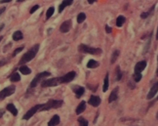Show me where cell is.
<instances>
[{
	"instance_id": "ac0fdd59",
	"label": "cell",
	"mask_w": 158,
	"mask_h": 126,
	"mask_svg": "<svg viewBox=\"0 0 158 126\" xmlns=\"http://www.w3.org/2000/svg\"><path fill=\"white\" fill-rule=\"evenodd\" d=\"M154 9H155V4H153V5L151 6V8H150L149 10L147 11V12H143V13L141 14V19H147V18H148V17H149L153 13Z\"/></svg>"
},
{
	"instance_id": "83f0119b",
	"label": "cell",
	"mask_w": 158,
	"mask_h": 126,
	"mask_svg": "<svg viewBox=\"0 0 158 126\" xmlns=\"http://www.w3.org/2000/svg\"><path fill=\"white\" fill-rule=\"evenodd\" d=\"M85 20H86V15H85L84 13L78 14V16H77V23H83Z\"/></svg>"
},
{
	"instance_id": "d6986e66",
	"label": "cell",
	"mask_w": 158,
	"mask_h": 126,
	"mask_svg": "<svg viewBox=\"0 0 158 126\" xmlns=\"http://www.w3.org/2000/svg\"><path fill=\"white\" fill-rule=\"evenodd\" d=\"M7 110H8L10 113H12L13 115H18V110H17V108H16L15 106H14V104H8L7 105Z\"/></svg>"
},
{
	"instance_id": "7c38bea8",
	"label": "cell",
	"mask_w": 158,
	"mask_h": 126,
	"mask_svg": "<svg viewBox=\"0 0 158 126\" xmlns=\"http://www.w3.org/2000/svg\"><path fill=\"white\" fill-rule=\"evenodd\" d=\"M118 91H119V87H115L112 90V92L110 93L109 98H108V103H112V102L116 101L118 99Z\"/></svg>"
},
{
	"instance_id": "7dc6e473",
	"label": "cell",
	"mask_w": 158,
	"mask_h": 126,
	"mask_svg": "<svg viewBox=\"0 0 158 126\" xmlns=\"http://www.w3.org/2000/svg\"><path fill=\"white\" fill-rule=\"evenodd\" d=\"M157 100H158V97H157Z\"/></svg>"
},
{
	"instance_id": "d4e9b609",
	"label": "cell",
	"mask_w": 158,
	"mask_h": 126,
	"mask_svg": "<svg viewBox=\"0 0 158 126\" xmlns=\"http://www.w3.org/2000/svg\"><path fill=\"white\" fill-rule=\"evenodd\" d=\"M121 78H122L121 70H120V66H117L116 68H115V79H116L117 81H119V80H121Z\"/></svg>"
},
{
	"instance_id": "f35d334b",
	"label": "cell",
	"mask_w": 158,
	"mask_h": 126,
	"mask_svg": "<svg viewBox=\"0 0 158 126\" xmlns=\"http://www.w3.org/2000/svg\"><path fill=\"white\" fill-rule=\"evenodd\" d=\"M3 115H4V111H0V118H1L2 116H3Z\"/></svg>"
},
{
	"instance_id": "ba28073f",
	"label": "cell",
	"mask_w": 158,
	"mask_h": 126,
	"mask_svg": "<svg viewBox=\"0 0 158 126\" xmlns=\"http://www.w3.org/2000/svg\"><path fill=\"white\" fill-rule=\"evenodd\" d=\"M76 76V72L75 71H69L65 75H63V77H61V83H68L71 80L74 79V77Z\"/></svg>"
},
{
	"instance_id": "cb8c5ba5",
	"label": "cell",
	"mask_w": 158,
	"mask_h": 126,
	"mask_svg": "<svg viewBox=\"0 0 158 126\" xmlns=\"http://www.w3.org/2000/svg\"><path fill=\"white\" fill-rule=\"evenodd\" d=\"M99 62H97L95 60H90L87 63V68H98L99 66Z\"/></svg>"
},
{
	"instance_id": "5bb4252c",
	"label": "cell",
	"mask_w": 158,
	"mask_h": 126,
	"mask_svg": "<svg viewBox=\"0 0 158 126\" xmlns=\"http://www.w3.org/2000/svg\"><path fill=\"white\" fill-rule=\"evenodd\" d=\"M72 90H73V92L75 93V95H76V98H80L85 92L84 87H82V86H74L72 88Z\"/></svg>"
},
{
	"instance_id": "7a4b0ae2",
	"label": "cell",
	"mask_w": 158,
	"mask_h": 126,
	"mask_svg": "<svg viewBox=\"0 0 158 126\" xmlns=\"http://www.w3.org/2000/svg\"><path fill=\"white\" fill-rule=\"evenodd\" d=\"M63 102L61 101V100H49L46 104L42 105V108L40 111H48L51 110V109H58L61 108L63 106Z\"/></svg>"
},
{
	"instance_id": "b9f144b4",
	"label": "cell",
	"mask_w": 158,
	"mask_h": 126,
	"mask_svg": "<svg viewBox=\"0 0 158 126\" xmlns=\"http://www.w3.org/2000/svg\"><path fill=\"white\" fill-rule=\"evenodd\" d=\"M156 75L158 76V68H157V70H156Z\"/></svg>"
},
{
	"instance_id": "484cf974",
	"label": "cell",
	"mask_w": 158,
	"mask_h": 126,
	"mask_svg": "<svg viewBox=\"0 0 158 126\" xmlns=\"http://www.w3.org/2000/svg\"><path fill=\"white\" fill-rule=\"evenodd\" d=\"M108 73L105 74V80H103V92H107L108 89V85H109V81H108Z\"/></svg>"
},
{
	"instance_id": "836d02e7",
	"label": "cell",
	"mask_w": 158,
	"mask_h": 126,
	"mask_svg": "<svg viewBox=\"0 0 158 126\" xmlns=\"http://www.w3.org/2000/svg\"><path fill=\"white\" fill-rule=\"evenodd\" d=\"M7 60H2V61H0V68H1V66H5L6 64H7Z\"/></svg>"
},
{
	"instance_id": "8d00e7d4",
	"label": "cell",
	"mask_w": 158,
	"mask_h": 126,
	"mask_svg": "<svg viewBox=\"0 0 158 126\" xmlns=\"http://www.w3.org/2000/svg\"><path fill=\"white\" fill-rule=\"evenodd\" d=\"M7 2H11V0H1L0 3H7Z\"/></svg>"
},
{
	"instance_id": "5b68a950",
	"label": "cell",
	"mask_w": 158,
	"mask_h": 126,
	"mask_svg": "<svg viewBox=\"0 0 158 126\" xmlns=\"http://www.w3.org/2000/svg\"><path fill=\"white\" fill-rule=\"evenodd\" d=\"M51 75V72H49V71H43V72H40L38 74L36 75V76L34 77V79L32 80L31 83H30V88H34L37 86V84L40 82V80L43 79V78H45L47 76H50Z\"/></svg>"
},
{
	"instance_id": "3957f363",
	"label": "cell",
	"mask_w": 158,
	"mask_h": 126,
	"mask_svg": "<svg viewBox=\"0 0 158 126\" xmlns=\"http://www.w3.org/2000/svg\"><path fill=\"white\" fill-rule=\"evenodd\" d=\"M78 50L82 53H86V54H91V55H101L102 54V49L100 48H93L90 47L88 45L81 44L78 46Z\"/></svg>"
},
{
	"instance_id": "ab89813d",
	"label": "cell",
	"mask_w": 158,
	"mask_h": 126,
	"mask_svg": "<svg viewBox=\"0 0 158 126\" xmlns=\"http://www.w3.org/2000/svg\"><path fill=\"white\" fill-rule=\"evenodd\" d=\"M88 2H89L90 4H93L94 2H95V0H88Z\"/></svg>"
},
{
	"instance_id": "ffe728a7",
	"label": "cell",
	"mask_w": 158,
	"mask_h": 126,
	"mask_svg": "<svg viewBox=\"0 0 158 126\" xmlns=\"http://www.w3.org/2000/svg\"><path fill=\"white\" fill-rule=\"evenodd\" d=\"M19 70H20V72H22L23 75H28L30 74V72H31V70H30L28 66H21L20 68H19Z\"/></svg>"
},
{
	"instance_id": "44dd1931",
	"label": "cell",
	"mask_w": 158,
	"mask_h": 126,
	"mask_svg": "<svg viewBox=\"0 0 158 126\" xmlns=\"http://www.w3.org/2000/svg\"><path fill=\"white\" fill-rule=\"evenodd\" d=\"M12 38H13V40H15V41H19V40H22L23 38V34L22 33V32L18 30V32H15L13 33Z\"/></svg>"
},
{
	"instance_id": "ee69618b",
	"label": "cell",
	"mask_w": 158,
	"mask_h": 126,
	"mask_svg": "<svg viewBox=\"0 0 158 126\" xmlns=\"http://www.w3.org/2000/svg\"><path fill=\"white\" fill-rule=\"evenodd\" d=\"M156 118L158 119V111H157V115H156Z\"/></svg>"
},
{
	"instance_id": "30bf717a",
	"label": "cell",
	"mask_w": 158,
	"mask_h": 126,
	"mask_svg": "<svg viewBox=\"0 0 158 126\" xmlns=\"http://www.w3.org/2000/svg\"><path fill=\"white\" fill-rule=\"evenodd\" d=\"M157 92H158V81H157L156 83H154V84L152 85V87L150 88V90H149V92H148L147 98L148 100L152 99L153 97H154L155 95H156Z\"/></svg>"
},
{
	"instance_id": "4dcf8cb0",
	"label": "cell",
	"mask_w": 158,
	"mask_h": 126,
	"mask_svg": "<svg viewBox=\"0 0 158 126\" xmlns=\"http://www.w3.org/2000/svg\"><path fill=\"white\" fill-rule=\"evenodd\" d=\"M141 77H143V75H141V73L134 72L133 78H134V80H135L136 82H139V81H140V80L141 79Z\"/></svg>"
},
{
	"instance_id": "f1b7e54d",
	"label": "cell",
	"mask_w": 158,
	"mask_h": 126,
	"mask_svg": "<svg viewBox=\"0 0 158 126\" xmlns=\"http://www.w3.org/2000/svg\"><path fill=\"white\" fill-rule=\"evenodd\" d=\"M54 12H55V9H54V7H50V8L47 10L46 12V18L47 19H50L52 16H53Z\"/></svg>"
},
{
	"instance_id": "8992f818",
	"label": "cell",
	"mask_w": 158,
	"mask_h": 126,
	"mask_svg": "<svg viewBox=\"0 0 158 126\" xmlns=\"http://www.w3.org/2000/svg\"><path fill=\"white\" fill-rule=\"evenodd\" d=\"M15 91H16V87L14 86V85H11V86L4 88V89L0 92V100H4L5 98H7V97L13 95L15 93Z\"/></svg>"
},
{
	"instance_id": "74e56055",
	"label": "cell",
	"mask_w": 158,
	"mask_h": 126,
	"mask_svg": "<svg viewBox=\"0 0 158 126\" xmlns=\"http://www.w3.org/2000/svg\"><path fill=\"white\" fill-rule=\"evenodd\" d=\"M4 11H5V8H1V9H0V15H1V14H3Z\"/></svg>"
},
{
	"instance_id": "1f68e13d",
	"label": "cell",
	"mask_w": 158,
	"mask_h": 126,
	"mask_svg": "<svg viewBox=\"0 0 158 126\" xmlns=\"http://www.w3.org/2000/svg\"><path fill=\"white\" fill-rule=\"evenodd\" d=\"M23 49V47H19V48L16 49L15 51H14V53H13V57H15L16 55H17V54L20 53V52H22Z\"/></svg>"
},
{
	"instance_id": "9a60e30c",
	"label": "cell",
	"mask_w": 158,
	"mask_h": 126,
	"mask_svg": "<svg viewBox=\"0 0 158 126\" xmlns=\"http://www.w3.org/2000/svg\"><path fill=\"white\" fill-rule=\"evenodd\" d=\"M60 121H61L60 116H59L58 115H54L50 120H49L48 126H57L58 124H60Z\"/></svg>"
},
{
	"instance_id": "7bdbcfd3",
	"label": "cell",
	"mask_w": 158,
	"mask_h": 126,
	"mask_svg": "<svg viewBox=\"0 0 158 126\" xmlns=\"http://www.w3.org/2000/svg\"><path fill=\"white\" fill-rule=\"evenodd\" d=\"M2 39H3V37H2V36H0V41H1Z\"/></svg>"
},
{
	"instance_id": "d6a6232c",
	"label": "cell",
	"mask_w": 158,
	"mask_h": 126,
	"mask_svg": "<svg viewBox=\"0 0 158 126\" xmlns=\"http://www.w3.org/2000/svg\"><path fill=\"white\" fill-rule=\"evenodd\" d=\"M38 8H39V6H38V5H35V6H33V7H32L31 9H30L29 13H30V14H33L34 12L36 11V10H37V9H38Z\"/></svg>"
},
{
	"instance_id": "e575fe53",
	"label": "cell",
	"mask_w": 158,
	"mask_h": 126,
	"mask_svg": "<svg viewBox=\"0 0 158 126\" xmlns=\"http://www.w3.org/2000/svg\"><path fill=\"white\" fill-rule=\"evenodd\" d=\"M105 32H107V33H110L111 32V28L108 27V25H105Z\"/></svg>"
},
{
	"instance_id": "52a82bcc",
	"label": "cell",
	"mask_w": 158,
	"mask_h": 126,
	"mask_svg": "<svg viewBox=\"0 0 158 126\" xmlns=\"http://www.w3.org/2000/svg\"><path fill=\"white\" fill-rule=\"evenodd\" d=\"M42 105L43 104H39V105H36V106L32 107V108L28 111H27V113L23 116V119L27 120V119H29L30 117H32V115H34L37 111H40V110H41V108H42Z\"/></svg>"
},
{
	"instance_id": "277c9868",
	"label": "cell",
	"mask_w": 158,
	"mask_h": 126,
	"mask_svg": "<svg viewBox=\"0 0 158 126\" xmlns=\"http://www.w3.org/2000/svg\"><path fill=\"white\" fill-rule=\"evenodd\" d=\"M61 83V77H57V78H50V79H45L42 80L41 82V86L43 88L47 87H54L57 86Z\"/></svg>"
},
{
	"instance_id": "7402d4cb",
	"label": "cell",
	"mask_w": 158,
	"mask_h": 126,
	"mask_svg": "<svg viewBox=\"0 0 158 126\" xmlns=\"http://www.w3.org/2000/svg\"><path fill=\"white\" fill-rule=\"evenodd\" d=\"M125 21H126V18H125L124 16H122V15L118 16L116 19V27H121L122 25H123V23H125Z\"/></svg>"
},
{
	"instance_id": "f546056e",
	"label": "cell",
	"mask_w": 158,
	"mask_h": 126,
	"mask_svg": "<svg viewBox=\"0 0 158 126\" xmlns=\"http://www.w3.org/2000/svg\"><path fill=\"white\" fill-rule=\"evenodd\" d=\"M78 122H79V126H88V121L85 119L84 117H79Z\"/></svg>"
},
{
	"instance_id": "d590c367",
	"label": "cell",
	"mask_w": 158,
	"mask_h": 126,
	"mask_svg": "<svg viewBox=\"0 0 158 126\" xmlns=\"http://www.w3.org/2000/svg\"><path fill=\"white\" fill-rule=\"evenodd\" d=\"M11 46H12V43H9L8 45H6V46L4 47V50H3V51H4V52H7V50H8L7 48H10Z\"/></svg>"
},
{
	"instance_id": "9c48e42d",
	"label": "cell",
	"mask_w": 158,
	"mask_h": 126,
	"mask_svg": "<svg viewBox=\"0 0 158 126\" xmlns=\"http://www.w3.org/2000/svg\"><path fill=\"white\" fill-rule=\"evenodd\" d=\"M71 25H72L71 20H67V21H65V22H63L60 27L61 32H63V33L68 32L70 30V28H71Z\"/></svg>"
},
{
	"instance_id": "f6af8a7d",
	"label": "cell",
	"mask_w": 158,
	"mask_h": 126,
	"mask_svg": "<svg viewBox=\"0 0 158 126\" xmlns=\"http://www.w3.org/2000/svg\"><path fill=\"white\" fill-rule=\"evenodd\" d=\"M2 28H3V27H2L1 28H0V32H1V29H2Z\"/></svg>"
},
{
	"instance_id": "e0dca14e",
	"label": "cell",
	"mask_w": 158,
	"mask_h": 126,
	"mask_svg": "<svg viewBox=\"0 0 158 126\" xmlns=\"http://www.w3.org/2000/svg\"><path fill=\"white\" fill-rule=\"evenodd\" d=\"M85 109H86V102L85 101L80 102L78 107L76 108V115H80V113H82L85 111Z\"/></svg>"
},
{
	"instance_id": "8fae6325",
	"label": "cell",
	"mask_w": 158,
	"mask_h": 126,
	"mask_svg": "<svg viewBox=\"0 0 158 126\" xmlns=\"http://www.w3.org/2000/svg\"><path fill=\"white\" fill-rule=\"evenodd\" d=\"M145 66H147V62H145V61H141V62H139V63H137V65L135 66L134 70H135V72L141 73V71L145 70Z\"/></svg>"
},
{
	"instance_id": "4316f807",
	"label": "cell",
	"mask_w": 158,
	"mask_h": 126,
	"mask_svg": "<svg viewBox=\"0 0 158 126\" xmlns=\"http://www.w3.org/2000/svg\"><path fill=\"white\" fill-rule=\"evenodd\" d=\"M119 54H120L119 50H115V51L113 52L112 56H111V59H110V63H111V64H114L115 62H116V60H117V59H118V57H119Z\"/></svg>"
},
{
	"instance_id": "4fadbf2b",
	"label": "cell",
	"mask_w": 158,
	"mask_h": 126,
	"mask_svg": "<svg viewBox=\"0 0 158 126\" xmlns=\"http://www.w3.org/2000/svg\"><path fill=\"white\" fill-rule=\"evenodd\" d=\"M101 98L99 96H91V98L89 99L88 103L93 107H99L101 104Z\"/></svg>"
},
{
	"instance_id": "6da1fadb",
	"label": "cell",
	"mask_w": 158,
	"mask_h": 126,
	"mask_svg": "<svg viewBox=\"0 0 158 126\" xmlns=\"http://www.w3.org/2000/svg\"><path fill=\"white\" fill-rule=\"evenodd\" d=\"M38 49H39V44H35L33 47H31V48L28 50L27 53L22 57V59H21V61H20V65L23 66V64H27V62L31 61L32 59L36 56L37 52H38Z\"/></svg>"
},
{
	"instance_id": "60d3db41",
	"label": "cell",
	"mask_w": 158,
	"mask_h": 126,
	"mask_svg": "<svg viewBox=\"0 0 158 126\" xmlns=\"http://www.w3.org/2000/svg\"><path fill=\"white\" fill-rule=\"evenodd\" d=\"M156 39H158V27H157V32H156Z\"/></svg>"
},
{
	"instance_id": "2e32d148",
	"label": "cell",
	"mask_w": 158,
	"mask_h": 126,
	"mask_svg": "<svg viewBox=\"0 0 158 126\" xmlns=\"http://www.w3.org/2000/svg\"><path fill=\"white\" fill-rule=\"evenodd\" d=\"M72 3H73V1H72V0H65V1H63V3L61 4L60 6H59V13H62L65 7L70 6Z\"/></svg>"
},
{
	"instance_id": "bcb514c9",
	"label": "cell",
	"mask_w": 158,
	"mask_h": 126,
	"mask_svg": "<svg viewBox=\"0 0 158 126\" xmlns=\"http://www.w3.org/2000/svg\"><path fill=\"white\" fill-rule=\"evenodd\" d=\"M157 61H158V57H157Z\"/></svg>"
},
{
	"instance_id": "603a6c76",
	"label": "cell",
	"mask_w": 158,
	"mask_h": 126,
	"mask_svg": "<svg viewBox=\"0 0 158 126\" xmlns=\"http://www.w3.org/2000/svg\"><path fill=\"white\" fill-rule=\"evenodd\" d=\"M10 80H11V81H13V82L20 81V80H21V76H20V74H19V72L15 71V72L12 73L11 76H10Z\"/></svg>"
}]
</instances>
